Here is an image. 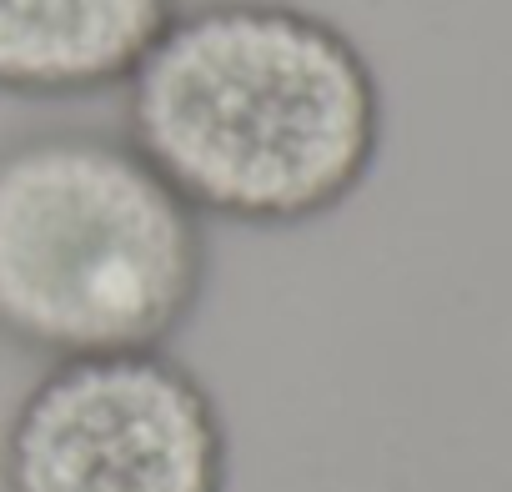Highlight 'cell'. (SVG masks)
Wrapping results in <instances>:
<instances>
[{"label": "cell", "mask_w": 512, "mask_h": 492, "mask_svg": "<svg viewBox=\"0 0 512 492\" xmlns=\"http://www.w3.org/2000/svg\"><path fill=\"white\" fill-rule=\"evenodd\" d=\"M387 136L367 51L292 0L176 11L126 81V141L216 221L307 226L347 206Z\"/></svg>", "instance_id": "6da1fadb"}, {"label": "cell", "mask_w": 512, "mask_h": 492, "mask_svg": "<svg viewBox=\"0 0 512 492\" xmlns=\"http://www.w3.org/2000/svg\"><path fill=\"white\" fill-rule=\"evenodd\" d=\"M206 287V216L106 131L0 146V337L46 357L166 347Z\"/></svg>", "instance_id": "7a4b0ae2"}, {"label": "cell", "mask_w": 512, "mask_h": 492, "mask_svg": "<svg viewBox=\"0 0 512 492\" xmlns=\"http://www.w3.org/2000/svg\"><path fill=\"white\" fill-rule=\"evenodd\" d=\"M231 437L166 347L51 362L0 442L6 492H226Z\"/></svg>", "instance_id": "3957f363"}, {"label": "cell", "mask_w": 512, "mask_h": 492, "mask_svg": "<svg viewBox=\"0 0 512 492\" xmlns=\"http://www.w3.org/2000/svg\"><path fill=\"white\" fill-rule=\"evenodd\" d=\"M176 0H0V91L91 96L126 86Z\"/></svg>", "instance_id": "277c9868"}]
</instances>
